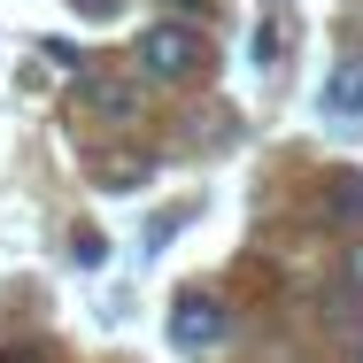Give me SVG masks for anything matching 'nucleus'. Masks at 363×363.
Listing matches in <instances>:
<instances>
[{
	"mask_svg": "<svg viewBox=\"0 0 363 363\" xmlns=\"http://www.w3.org/2000/svg\"><path fill=\"white\" fill-rule=\"evenodd\" d=\"M108 8H116V0H77V16H108Z\"/></svg>",
	"mask_w": 363,
	"mask_h": 363,
	"instance_id": "nucleus-10",
	"label": "nucleus"
},
{
	"mask_svg": "<svg viewBox=\"0 0 363 363\" xmlns=\"http://www.w3.org/2000/svg\"><path fill=\"white\" fill-rule=\"evenodd\" d=\"M47 55H55V70H62V77H85V55H77V47H47Z\"/></svg>",
	"mask_w": 363,
	"mask_h": 363,
	"instance_id": "nucleus-7",
	"label": "nucleus"
},
{
	"mask_svg": "<svg viewBox=\"0 0 363 363\" xmlns=\"http://www.w3.org/2000/svg\"><path fill=\"white\" fill-rule=\"evenodd\" d=\"M325 116L333 124H363V55H348L340 70L325 77Z\"/></svg>",
	"mask_w": 363,
	"mask_h": 363,
	"instance_id": "nucleus-3",
	"label": "nucleus"
},
{
	"mask_svg": "<svg viewBox=\"0 0 363 363\" xmlns=\"http://www.w3.org/2000/svg\"><path fill=\"white\" fill-rule=\"evenodd\" d=\"M224 333H232V309H224L217 294H178L170 301V348H224Z\"/></svg>",
	"mask_w": 363,
	"mask_h": 363,
	"instance_id": "nucleus-2",
	"label": "nucleus"
},
{
	"mask_svg": "<svg viewBox=\"0 0 363 363\" xmlns=\"http://www.w3.org/2000/svg\"><path fill=\"white\" fill-rule=\"evenodd\" d=\"M325 217L333 224H363V170H333V178H325Z\"/></svg>",
	"mask_w": 363,
	"mask_h": 363,
	"instance_id": "nucleus-4",
	"label": "nucleus"
},
{
	"mask_svg": "<svg viewBox=\"0 0 363 363\" xmlns=\"http://www.w3.org/2000/svg\"><path fill=\"white\" fill-rule=\"evenodd\" d=\"M0 363H55V356H39V348H8Z\"/></svg>",
	"mask_w": 363,
	"mask_h": 363,
	"instance_id": "nucleus-9",
	"label": "nucleus"
},
{
	"mask_svg": "<svg viewBox=\"0 0 363 363\" xmlns=\"http://www.w3.org/2000/svg\"><path fill=\"white\" fill-rule=\"evenodd\" d=\"M77 93H85V108H101V116H140V93L132 85H116V77H77Z\"/></svg>",
	"mask_w": 363,
	"mask_h": 363,
	"instance_id": "nucleus-5",
	"label": "nucleus"
},
{
	"mask_svg": "<svg viewBox=\"0 0 363 363\" xmlns=\"http://www.w3.org/2000/svg\"><path fill=\"white\" fill-rule=\"evenodd\" d=\"M101 186H108V194H132V186H147V155H124V162H108V170H101Z\"/></svg>",
	"mask_w": 363,
	"mask_h": 363,
	"instance_id": "nucleus-6",
	"label": "nucleus"
},
{
	"mask_svg": "<svg viewBox=\"0 0 363 363\" xmlns=\"http://www.w3.org/2000/svg\"><path fill=\"white\" fill-rule=\"evenodd\" d=\"M348 286L363 294V240H356V247H348Z\"/></svg>",
	"mask_w": 363,
	"mask_h": 363,
	"instance_id": "nucleus-8",
	"label": "nucleus"
},
{
	"mask_svg": "<svg viewBox=\"0 0 363 363\" xmlns=\"http://www.w3.org/2000/svg\"><path fill=\"white\" fill-rule=\"evenodd\" d=\"M140 70L155 85H194L209 70V39L194 23H155V31H140Z\"/></svg>",
	"mask_w": 363,
	"mask_h": 363,
	"instance_id": "nucleus-1",
	"label": "nucleus"
}]
</instances>
